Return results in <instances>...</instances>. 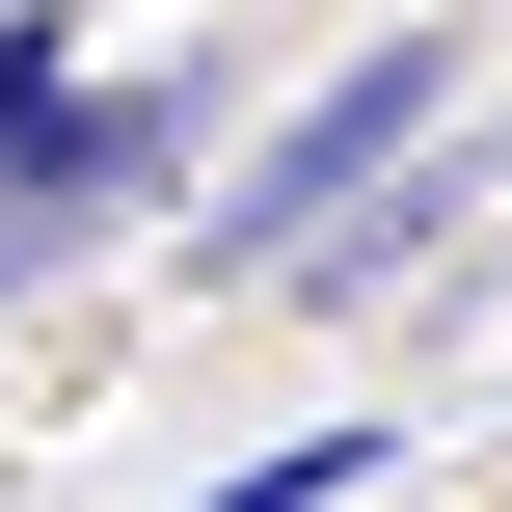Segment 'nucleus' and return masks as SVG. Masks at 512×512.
I'll use <instances>...</instances> for the list:
<instances>
[{
    "label": "nucleus",
    "mask_w": 512,
    "mask_h": 512,
    "mask_svg": "<svg viewBox=\"0 0 512 512\" xmlns=\"http://www.w3.org/2000/svg\"><path fill=\"white\" fill-rule=\"evenodd\" d=\"M486 108H459V0H405V27H351L216 189H189V297H324V243H378L432 162H459Z\"/></svg>",
    "instance_id": "1"
},
{
    "label": "nucleus",
    "mask_w": 512,
    "mask_h": 512,
    "mask_svg": "<svg viewBox=\"0 0 512 512\" xmlns=\"http://www.w3.org/2000/svg\"><path fill=\"white\" fill-rule=\"evenodd\" d=\"M243 135H216V54H162V81H81V27L54 0H0V324L54 297V270H108V243H189V189H216Z\"/></svg>",
    "instance_id": "2"
},
{
    "label": "nucleus",
    "mask_w": 512,
    "mask_h": 512,
    "mask_svg": "<svg viewBox=\"0 0 512 512\" xmlns=\"http://www.w3.org/2000/svg\"><path fill=\"white\" fill-rule=\"evenodd\" d=\"M378 459H405V405H351V432H270L243 486H189V512H351V486H378Z\"/></svg>",
    "instance_id": "3"
},
{
    "label": "nucleus",
    "mask_w": 512,
    "mask_h": 512,
    "mask_svg": "<svg viewBox=\"0 0 512 512\" xmlns=\"http://www.w3.org/2000/svg\"><path fill=\"white\" fill-rule=\"evenodd\" d=\"M459 162H486V243H512V81H486V135H459Z\"/></svg>",
    "instance_id": "4"
}]
</instances>
